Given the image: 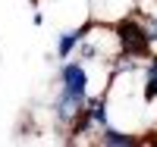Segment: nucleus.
<instances>
[{
	"instance_id": "nucleus-1",
	"label": "nucleus",
	"mask_w": 157,
	"mask_h": 147,
	"mask_svg": "<svg viewBox=\"0 0 157 147\" xmlns=\"http://www.w3.org/2000/svg\"><path fill=\"white\" fill-rule=\"evenodd\" d=\"M91 69H94V63H82V60H72V57L63 60L60 69H57V94L50 100V116H54V122L63 131H69V125L85 113L88 100L94 97V91H91Z\"/></svg>"
},
{
	"instance_id": "nucleus-6",
	"label": "nucleus",
	"mask_w": 157,
	"mask_h": 147,
	"mask_svg": "<svg viewBox=\"0 0 157 147\" xmlns=\"http://www.w3.org/2000/svg\"><path fill=\"white\" fill-rule=\"evenodd\" d=\"M145 144H151V147H157V128H154V135H151V138H148Z\"/></svg>"
},
{
	"instance_id": "nucleus-2",
	"label": "nucleus",
	"mask_w": 157,
	"mask_h": 147,
	"mask_svg": "<svg viewBox=\"0 0 157 147\" xmlns=\"http://www.w3.org/2000/svg\"><path fill=\"white\" fill-rule=\"evenodd\" d=\"M113 31H116V41H120V53H129V57H138V60L151 57V41H148L141 13H129V16L116 19Z\"/></svg>"
},
{
	"instance_id": "nucleus-4",
	"label": "nucleus",
	"mask_w": 157,
	"mask_h": 147,
	"mask_svg": "<svg viewBox=\"0 0 157 147\" xmlns=\"http://www.w3.org/2000/svg\"><path fill=\"white\" fill-rule=\"evenodd\" d=\"M85 28H88V22L78 25V28H69V31H60V35H57V60H60V63L69 60V57H75V47L82 44Z\"/></svg>"
},
{
	"instance_id": "nucleus-5",
	"label": "nucleus",
	"mask_w": 157,
	"mask_h": 147,
	"mask_svg": "<svg viewBox=\"0 0 157 147\" xmlns=\"http://www.w3.org/2000/svg\"><path fill=\"white\" fill-rule=\"evenodd\" d=\"M141 97L148 103L157 100V53H151V57L141 63Z\"/></svg>"
},
{
	"instance_id": "nucleus-3",
	"label": "nucleus",
	"mask_w": 157,
	"mask_h": 147,
	"mask_svg": "<svg viewBox=\"0 0 157 147\" xmlns=\"http://www.w3.org/2000/svg\"><path fill=\"white\" fill-rule=\"evenodd\" d=\"M94 144L101 147H135V144H145L135 131H126V128H116L113 122L110 125H104L98 135H94Z\"/></svg>"
}]
</instances>
